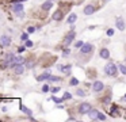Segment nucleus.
Returning <instances> with one entry per match:
<instances>
[{"instance_id": "obj_1", "label": "nucleus", "mask_w": 126, "mask_h": 122, "mask_svg": "<svg viewBox=\"0 0 126 122\" xmlns=\"http://www.w3.org/2000/svg\"><path fill=\"white\" fill-rule=\"evenodd\" d=\"M118 69H119V68H118L114 62H109V64L104 67V72H106L107 76H117Z\"/></svg>"}, {"instance_id": "obj_2", "label": "nucleus", "mask_w": 126, "mask_h": 122, "mask_svg": "<svg viewBox=\"0 0 126 122\" xmlns=\"http://www.w3.org/2000/svg\"><path fill=\"white\" fill-rule=\"evenodd\" d=\"M15 60V56L12 53H7L6 54V57H4V61H3V65L4 67H8L10 64H11L12 61Z\"/></svg>"}, {"instance_id": "obj_3", "label": "nucleus", "mask_w": 126, "mask_h": 122, "mask_svg": "<svg viewBox=\"0 0 126 122\" xmlns=\"http://www.w3.org/2000/svg\"><path fill=\"white\" fill-rule=\"evenodd\" d=\"M91 110V105L90 103H81L79 107V111L80 114H88V111Z\"/></svg>"}, {"instance_id": "obj_4", "label": "nucleus", "mask_w": 126, "mask_h": 122, "mask_svg": "<svg viewBox=\"0 0 126 122\" xmlns=\"http://www.w3.org/2000/svg\"><path fill=\"white\" fill-rule=\"evenodd\" d=\"M103 88H104V84L102 83V81H99V80H96L95 83L92 84V89H94L95 92H100Z\"/></svg>"}, {"instance_id": "obj_5", "label": "nucleus", "mask_w": 126, "mask_h": 122, "mask_svg": "<svg viewBox=\"0 0 126 122\" xmlns=\"http://www.w3.org/2000/svg\"><path fill=\"white\" fill-rule=\"evenodd\" d=\"M0 43L3 46H10L11 45V38H10L8 35H1V37H0Z\"/></svg>"}, {"instance_id": "obj_6", "label": "nucleus", "mask_w": 126, "mask_h": 122, "mask_svg": "<svg viewBox=\"0 0 126 122\" xmlns=\"http://www.w3.org/2000/svg\"><path fill=\"white\" fill-rule=\"evenodd\" d=\"M12 68H14V72L18 73V75H20V73L25 72V67H23V64H12Z\"/></svg>"}, {"instance_id": "obj_7", "label": "nucleus", "mask_w": 126, "mask_h": 122, "mask_svg": "<svg viewBox=\"0 0 126 122\" xmlns=\"http://www.w3.org/2000/svg\"><path fill=\"white\" fill-rule=\"evenodd\" d=\"M80 50H81V53L87 54V53H90V52H92V45H91V43H84V45L80 48Z\"/></svg>"}, {"instance_id": "obj_8", "label": "nucleus", "mask_w": 126, "mask_h": 122, "mask_svg": "<svg viewBox=\"0 0 126 122\" xmlns=\"http://www.w3.org/2000/svg\"><path fill=\"white\" fill-rule=\"evenodd\" d=\"M125 27H126V24H125V22H123V19L121 18V16H118L117 18V29H119L121 31H123Z\"/></svg>"}, {"instance_id": "obj_9", "label": "nucleus", "mask_w": 126, "mask_h": 122, "mask_svg": "<svg viewBox=\"0 0 126 122\" xmlns=\"http://www.w3.org/2000/svg\"><path fill=\"white\" fill-rule=\"evenodd\" d=\"M12 11H14L15 14H19L23 11V4L22 3H15L14 5H12Z\"/></svg>"}, {"instance_id": "obj_10", "label": "nucleus", "mask_w": 126, "mask_h": 122, "mask_svg": "<svg viewBox=\"0 0 126 122\" xmlns=\"http://www.w3.org/2000/svg\"><path fill=\"white\" fill-rule=\"evenodd\" d=\"M49 77H50V70H46L45 73L39 75L38 77H37V80H38V81H44V80H46V79H49Z\"/></svg>"}, {"instance_id": "obj_11", "label": "nucleus", "mask_w": 126, "mask_h": 122, "mask_svg": "<svg viewBox=\"0 0 126 122\" xmlns=\"http://www.w3.org/2000/svg\"><path fill=\"white\" fill-rule=\"evenodd\" d=\"M75 35H76V33H75L73 30H72V31H71V34H69L68 37H66V39H65V45H66V46H68V45H71V43H72V41H73Z\"/></svg>"}, {"instance_id": "obj_12", "label": "nucleus", "mask_w": 126, "mask_h": 122, "mask_svg": "<svg viewBox=\"0 0 126 122\" xmlns=\"http://www.w3.org/2000/svg\"><path fill=\"white\" fill-rule=\"evenodd\" d=\"M57 69L64 72V73H68L71 70V65H57Z\"/></svg>"}, {"instance_id": "obj_13", "label": "nucleus", "mask_w": 126, "mask_h": 122, "mask_svg": "<svg viewBox=\"0 0 126 122\" xmlns=\"http://www.w3.org/2000/svg\"><path fill=\"white\" fill-rule=\"evenodd\" d=\"M94 12H95V7H94V5H87V7L84 8L85 15H92Z\"/></svg>"}, {"instance_id": "obj_14", "label": "nucleus", "mask_w": 126, "mask_h": 122, "mask_svg": "<svg viewBox=\"0 0 126 122\" xmlns=\"http://www.w3.org/2000/svg\"><path fill=\"white\" fill-rule=\"evenodd\" d=\"M98 114H99V111L95 110V108H91V110L88 111V117H90V118H92V119L98 118Z\"/></svg>"}, {"instance_id": "obj_15", "label": "nucleus", "mask_w": 126, "mask_h": 122, "mask_svg": "<svg viewBox=\"0 0 126 122\" xmlns=\"http://www.w3.org/2000/svg\"><path fill=\"white\" fill-rule=\"evenodd\" d=\"M52 7H53V3H52V0H49V1H45L44 4H42V10H44V11H49Z\"/></svg>"}, {"instance_id": "obj_16", "label": "nucleus", "mask_w": 126, "mask_h": 122, "mask_svg": "<svg viewBox=\"0 0 126 122\" xmlns=\"http://www.w3.org/2000/svg\"><path fill=\"white\" fill-rule=\"evenodd\" d=\"M76 20H77V15H76V14H73V12H72L71 15L68 16V20H66V22H68L69 24H72V23H75Z\"/></svg>"}, {"instance_id": "obj_17", "label": "nucleus", "mask_w": 126, "mask_h": 122, "mask_svg": "<svg viewBox=\"0 0 126 122\" xmlns=\"http://www.w3.org/2000/svg\"><path fill=\"white\" fill-rule=\"evenodd\" d=\"M99 56H100L102 58H109V57H110V52L107 50V49H102L100 53H99Z\"/></svg>"}, {"instance_id": "obj_18", "label": "nucleus", "mask_w": 126, "mask_h": 122, "mask_svg": "<svg viewBox=\"0 0 126 122\" xmlns=\"http://www.w3.org/2000/svg\"><path fill=\"white\" fill-rule=\"evenodd\" d=\"M53 19H54V20H61V19H63V12H61V11H57V12H54V15H53Z\"/></svg>"}, {"instance_id": "obj_19", "label": "nucleus", "mask_w": 126, "mask_h": 122, "mask_svg": "<svg viewBox=\"0 0 126 122\" xmlns=\"http://www.w3.org/2000/svg\"><path fill=\"white\" fill-rule=\"evenodd\" d=\"M25 62V58H23L22 56H16L14 60V64H23Z\"/></svg>"}, {"instance_id": "obj_20", "label": "nucleus", "mask_w": 126, "mask_h": 122, "mask_svg": "<svg viewBox=\"0 0 126 122\" xmlns=\"http://www.w3.org/2000/svg\"><path fill=\"white\" fill-rule=\"evenodd\" d=\"M118 68H119V72H121V73H123V75H126V65L121 64Z\"/></svg>"}, {"instance_id": "obj_21", "label": "nucleus", "mask_w": 126, "mask_h": 122, "mask_svg": "<svg viewBox=\"0 0 126 122\" xmlns=\"http://www.w3.org/2000/svg\"><path fill=\"white\" fill-rule=\"evenodd\" d=\"M20 39H22L23 42H26V41L29 39V33H23V34L20 35Z\"/></svg>"}, {"instance_id": "obj_22", "label": "nucleus", "mask_w": 126, "mask_h": 122, "mask_svg": "<svg viewBox=\"0 0 126 122\" xmlns=\"http://www.w3.org/2000/svg\"><path fill=\"white\" fill-rule=\"evenodd\" d=\"M69 84H71V86H77V84H79V80H77L76 77H72L71 81H69Z\"/></svg>"}, {"instance_id": "obj_23", "label": "nucleus", "mask_w": 126, "mask_h": 122, "mask_svg": "<svg viewBox=\"0 0 126 122\" xmlns=\"http://www.w3.org/2000/svg\"><path fill=\"white\" fill-rule=\"evenodd\" d=\"M20 108H22V110L25 111V113L27 114V115H33V113H31V110H29L27 107H25V106H20Z\"/></svg>"}, {"instance_id": "obj_24", "label": "nucleus", "mask_w": 126, "mask_h": 122, "mask_svg": "<svg viewBox=\"0 0 126 122\" xmlns=\"http://www.w3.org/2000/svg\"><path fill=\"white\" fill-rule=\"evenodd\" d=\"M47 80H50V81H58V83H60L61 79H60V77H57V76H50V77L47 79Z\"/></svg>"}, {"instance_id": "obj_25", "label": "nucleus", "mask_w": 126, "mask_h": 122, "mask_svg": "<svg viewBox=\"0 0 126 122\" xmlns=\"http://www.w3.org/2000/svg\"><path fill=\"white\" fill-rule=\"evenodd\" d=\"M96 119H99V121H104V119H106V115H104V114H102V113H99L98 114V118Z\"/></svg>"}, {"instance_id": "obj_26", "label": "nucleus", "mask_w": 126, "mask_h": 122, "mask_svg": "<svg viewBox=\"0 0 126 122\" xmlns=\"http://www.w3.org/2000/svg\"><path fill=\"white\" fill-rule=\"evenodd\" d=\"M71 98H72V94H69V92H65V94H64V96H63V99L66 100V99H71Z\"/></svg>"}, {"instance_id": "obj_27", "label": "nucleus", "mask_w": 126, "mask_h": 122, "mask_svg": "<svg viewBox=\"0 0 126 122\" xmlns=\"http://www.w3.org/2000/svg\"><path fill=\"white\" fill-rule=\"evenodd\" d=\"M76 95H77V96H85V94H84V91H83V89H77Z\"/></svg>"}, {"instance_id": "obj_28", "label": "nucleus", "mask_w": 126, "mask_h": 122, "mask_svg": "<svg viewBox=\"0 0 126 122\" xmlns=\"http://www.w3.org/2000/svg\"><path fill=\"white\" fill-rule=\"evenodd\" d=\"M34 31H35V27H33V26H30V27L27 29V33H29V34H31V33H34Z\"/></svg>"}, {"instance_id": "obj_29", "label": "nucleus", "mask_w": 126, "mask_h": 122, "mask_svg": "<svg viewBox=\"0 0 126 122\" xmlns=\"http://www.w3.org/2000/svg\"><path fill=\"white\" fill-rule=\"evenodd\" d=\"M107 35H109V37L114 35V30H112V29H109V30H107Z\"/></svg>"}, {"instance_id": "obj_30", "label": "nucleus", "mask_w": 126, "mask_h": 122, "mask_svg": "<svg viewBox=\"0 0 126 122\" xmlns=\"http://www.w3.org/2000/svg\"><path fill=\"white\" fill-rule=\"evenodd\" d=\"M49 86H47V84H45V86L44 87H42V91H44V92H47V91H49Z\"/></svg>"}, {"instance_id": "obj_31", "label": "nucleus", "mask_w": 126, "mask_h": 122, "mask_svg": "<svg viewBox=\"0 0 126 122\" xmlns=\"http://www.w3.org/2000/svg\"><path fill=\"white\" fill-rule=\"evenodd\" d=\"M83 45H84V43H83V41H77V42H76V48H81Z\"/></svg>"}, {"instance_id": "obj_32", "label": "nucleus", "mask_w": 126, "mask_h": 122, "mask_svg": "<svg viewBox=\"0 0 126 122\" xmlns=\"http://www.w3.org/2000/svg\"><path fill=\"white\" fill-rule=\"evenodd\" d=\"M53 100H54V102H56V103H61V102H63V100H64V99H58V98H56V96H53Z\"/></svg>"}, {"instance_id": "obj_33", "label": "nucleus", "mask_w": 126, "mask_h": 122, "mask_svg": "<svg viewBox=\"0 0 126 122\" xmlns=\"http://www.w3.org/2000/svg\"><path fill=\"white\" fill-rule=\"evenodd\" d=\"M26 46H27V48H31V46H33V42H31V41H26Z\"/></svg>"}, {"instance_id": "obj_34", "label": "nucleus", "mask_w": 126, "mask_h": 122, "mask_svg": "<svg viewBox=\"0 0 126 122\" xmlns=\"http://www.w3.org/2000/svg\"><path fill=\"white\" fill-rule=\"evenodd\" d=\"M58 91H60V87H54V88L52 89V92H53V94H56V92H58Z\"/></svg>"}, {"instance_id": "obj_35", "label": "nucleus", "mask_w": 126, "mask_h": 122, "mask_svg": "<svg viewBox=\"0 0 126 122\" xmlns=\"http://www.w3.org/2000/svg\"><path fill=\"white\" fill-rule=\"evenodd\" d=\"M25 50H26V48H25V46H20V48L18 49V52H19V53H22V52H25Z\"/></svg>"}, {"instance_id": "obj_36", "label": "nucleus", "mask_w": 126, "mask_h": 122, "mask_svg": "<svg viewBox=\"0 0 126 122\" xmlns=\"http://www.w3.org/2000/svg\"><path fill=\"white\" fill-rule=\"evenodd\" d=\"M12 1H15V3H20V1H23V0H12Z\"/></svg>"}, {"instance_id": "obj_37", "label": "nucleus", "mask_w": 126, "mask_h": 122, "mask_svg": "<svg viewBox=\"0 0 126 122\" xmlns=\"http://www.w3.org/2000/svg\"><path fill=\"white\" fill-rule=\"evenodd\" d=\"M106 1H110V0H106Z\"/></svg>"}, {"instance_id": "obj_38", "label": "nucleus", "mask_w": 126, "mask_h": 122, "mask_svg": "<svg viewBox=\"0 0 126 122\" xmlns=\"http://www.w3.org/2000/svg\"><path fill=\"white\" fill-rule=\"evenodd\" d=\"M125 98H126V95H125Z\"/></svg>"}]
</instances>
